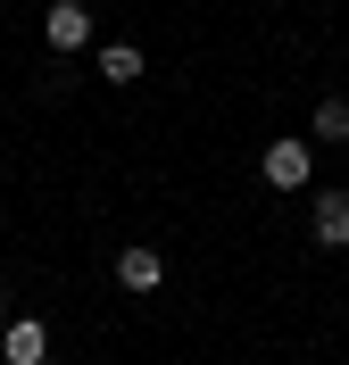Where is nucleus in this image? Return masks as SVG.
I'll use <instances>...</instances> for the list:
<instances>
[{
  "label": "nucleus",
  "mask_w": 349,
  "mask_h": 365,
  "mask_svg": "<svg viewBox=\"0 0 349 365\" xmlns=\"http://www.w3.org/2000/svg\"><path fill=\"white\" fill-rule=\"evenodd\" d=\"M100 75H108V83H133V75H141V50L133 42H108V50H100Z\"/></svg>",
  "instance_id": "7"
},
{
  "label": "nucleus",
  "mask_w": 349,
  "mask_h": 365,
  "mask_svg": "<svg viewBox=\"0 0 349 365\" xmlns=\"http://www.w3.org/2000/svg\"><path fill=\"white\" fill-rule=\"evenodd\" d=\"M258 166H266V182H275V191H300V182H308V141H300V133L266 141V158H258Z\"/></svg>",
  "instance_id": "2"
},
{
  "label": "nucleus",
  "mask_w": 349,
  "mask_h": 365,
  "mask_svg": "<svg viewBox=\"0 0 349 365\" xmlns=\"http://www.w3.org/2000/svg\"><path fill=\"white\" fill-rule=\"evenodd\" d=\"M0 332H9V307H0Z\"/></svg>",
  "instance_id": "8"
},
{
  "label": "nucleus",
  "mask_w": 349,
  "mask_h": 365,
  "mask_svg": "<svg viewBox=\"0 0 349 365\" xmlns=\"http://www.w3.org/2000/svg\"><path fill=\"white\" fill-rule=\"evenodd\" d=\"M0 357H9V365H42V357H50L42 316H17V324H9V332H0Z\"/></svg>",
  "instance_id": "3"
},
{
  "label": "nucleus",
  "mask_w": 349,
  "mask_h": 365,
  "mask_svg": "<svg viewBox=\"0 0 349 365\" xmlns=\"http://www.w3.org/2000/svg\"><path fill=\"white\" fill-rule=\"evenodd\" d=\"M42 42H50V50H84V42H92V9H84V0H50Z\"/></svg>",
  "instance_id": "1"
},
{
  "label": "nucleus",
  "mask_w": 349,
  "mask_h": 365,
  "mask_svg": "<svg viewBox=\"0 0 349 365\" xmlns=\"http://www.w3.org/2000/svg\"><path fill=\"white\" fill-rule=\"evenodd\" d=\"M308 232H316V250H349V200H341V191H316Z\"/></svg>",
  "instance_id": "4"
},
{
  "label": "nucleus",
  "mask_w": 349,
  "mask_h": 365,
  "mask_svg": "<svg viewBox=\"0 0 349 365\" xmlns=\"http://www.w3.org/2000/svg\"><path fill=\"white\" fill-rule=\"evenodd\" d=\"M316 141H349V91H325L316 100Z\"/></svg>",
  "instance_id": "6"
},
{
  "label": "nucleus",
  "mask_w": 349,
  "mask_h": 365,
  "mask_svg": "<svg viewBox=\"0 0 349 365\" xmlns=\"http://www.w3.org/2000/svg\"><path fill=\"white\" fill-rule=\"evenodd\" d=\"M116 282H125V291H158V282H166V257H158V250H141V241H133V250L116 257Z\"/></svg>",
  "instance_id": "5"
}]
</instances>
